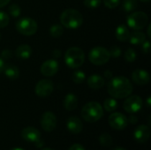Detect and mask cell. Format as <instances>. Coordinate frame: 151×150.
Listing matches in <instances>:
<instances>
[{"instance_id":"6da1fadb","label":"cell","mask_w":151,"mask_h":150,"mask_svg":"<svg viewBox=\"0 0 151 150\" xmlns=\"http://www.w3.org/2000/svg\"><path fill=\"white\" fill-rule=\"evenodd\" d=\"M107 91L113 98L123 99L132 94L133 85L127 77H112L107 83Z\"/></svg>"},{"instance_id":"7a4b0ae2","label":"cell","mask_w":151,"mask_h":150,"mask_svg":"<svg viewBox=\"0 0 151 150\" xmlns=\"http://www.w3.org/2000/svg\"><path fill=\"white\" fill-rule=\"evenodd\" d=\"M61 25L68 29H77L83 23L81 13L75 9H66L60 15Z\"/></svg>"},{"instance_id":"3957f363","label":"cell","mask_w":151,"mask_h":150,"mask_svg":"<svg viewBox=\"0 0 151 150\" xmlns=\"http://www.w3.org/2000/svg\"><path fill=\"white\" fill-rule=\"evenodd\" d=\"M104 116L102 105L97 102H89L86 103L81 110L82 118L88 123L97 122Z\"/></svg>"},{"instance_id":"277c9868","label":"cell","mask_w":151,"mask_h":150,"mask_svg":"<svg viewBox=\"0 0 151 150\" xmlns=\"http://www.w3.org/2000/svg\"><path fill=\"white\" fill-rule=\"evenodd\" d=\"M85 61L84 51L78 47L69 48L65 54V62L70 68L76 69L81 67Z\"/></svg>"},{"instance_id":"5b68a950","label":"cell","mask_w":151,"mask_h":150,"mask_svg":"<svg viewBox=\"0 0 151 150\" xmlns=\"http://www.w3.org/2000/svg\"><path fill=\"white\" fill-rule=\"evenodd\" d=\"M15 27L19 34L26 36H30L35 34L38 29V25L36 21L29 17H24L19 19L16 22Z\"/></svg>"},{"instance_id":"8992f818","label":"cell","mask_w":151,"mask_h":150,"mask_svg":"<svg viewBox=\"0 0 151 150\" xmlns=\"http://www.w3.org/2000/svg\"><path fill=\"white\" fill-rule=\"evenodd\" d=\"M111 58L109 50L101 46L95 47L90 50L88 53L89 61L95 65H105Z\"/></svg>"},{"instance_id":"52a82bcc","label":"cell","mask_w":151,"mask_h":150,"mask_svg":"<svg viewBox=\"0 0 151 150\" xmlns=\"http://www.w3.org/2000/svg\"><path fill=\"white\" fill-rule=\"evenodd\" d=\"M148 22H149V17L143 11L133 12L127 19V26L134 31L143 29L148 24Z\"/></svg>"},{"instance_id":"ba28073f","label":"cell","mask_w":151,"mask_h":150,"mask_svg":"<svg viewBox=\"0 0 151 150\" xmlns=\"http://www.w3.org/2000/svg\"><path fill=\"white\" fill-rule=\"evenodd\" d=\"M142 105L143 101L139 95H131L127 96V98L125 100L123 103V108L127 112L130 114H134L142 110Z\"/></svg>"},{"instance_id":"9c48e42d","label":"cell","mask_w":151,"mask_h":150,"mask_svg":"<svg viewBox=\"0 0 151 150\" xmlns=\"http://www.w3.org/2000/svg\"><path fill=\"white\" fill-rule=\"evenodd\" d=\"M54 89V83L49 79H43L37 82L35 88V95L39 97L49 96Z\"/></svg>"},{"instance_id":"30bf717a","label":"cell","mask_w":151,"mask_h":150,"mask_svg":"<svg viewBox=\"0 0 151 150\" xmlns=\"http://www.w3.org/2000/svg\"><path fill=\"white\" fill-rule=\"evenodd\" d=\"M108 122L111 128L118 131L125 129L128 125L127 118L120 112H114L111 114L108 118Z\"/></svg>"},{"instance_id":"8fae6325","label":"cell","mask_w":151,"mask_h":150,"mask_svg":"<svg viewBox=\"0 0 151 150\" xmlns=\"http://www.w3.org/2000/svg\"><path fill=\"white\" fill-rule=\"evenodd\" d=\"M40 124L42 128L48 133L52 132L57 126V118L55 114L51 111H46L42 114Z\"/></svg>"},{"instance_id":"7c38bea8","label":"cell","mask_w":151,"mask_h":150,"mask_svg":"<svg viewBox=\"0 0 151 150\" xmlns=\"http://www.w3.org/2000/svg\"><path fill=\"white\" fill-rule=\"evenodd\" d=\"M59 68L58 62L55 59H48L44 61L41 65V73L46 77H51L55 75Z\"/></svg>"},{"instance_id":"4fadbf2b","label":"cell","mask_w":151,"mask_h":150,"mask_svg":"<svg viewBox=\"0 0 151 150\" xmlns=\"http://www.w3.org/2000/svg\"><path fill=\"white\" fill-rule=\"evenodd\" d=\"M150 137V129L148 126L141 125L137 126L134 133V138L135 141L139 143H145Z\"/></svg>"},{"instance_id":"5bb4252c","label":"cell","mask_w":151,"mask_h":150,"mask_svg":"<svg viewBox=\"0 0 151 150\" xmlns=\"http://www.w3.org/2000/svg\"><path fill=\"white\" fill-rule=\"evenodd\" d=\"M21 137L26 141L35 143L41 139V133L35 127L28 126L21 131Z\"/></svg>"},{"instance_id":"9a60e30c","label":"cell","mask_w":151,"mask_h":150,"mask_svg":"<svg viewBox=\"0 0 151 150\" xmlns=\"http://www.w3.org/2000/svg\"><path fill=\"white\" fill-rule=\"evenodd\" d=\"M132 80L135 84H137L139 86H144L150 82V73L146 70L137 69L133 72Z\"/></svg>"},{"instance_id":"2e32d148","label":"cell","mask_w":151,"mask_h":150,"mask_svg":"<svg viewBox=\"0 0 151 150\" xmlns=\"http://www.w3.org/2000/svg\"><path fill=\"white\" fill-rule=\"evenodd\" d=\"M66 127L67 130L73 133V134H79L81 133L82 129H83V125L81 120L75 116L70 117L67 121H66Z\"/></svg>"},{"instance_id":"e0dca14e","label":"cell","mask_w":151,"mask_h":150,"mask_svg":"<svg viewBox=\"0 0 151 150\" xmlns=\"http://www.w3.org/2000/svg\"><path fill=\"white\" fill-rule=\"evenodd\" d=\"M104 79L98 74H93L88 77V86L95 90L100 89L104 86Z\"/></svg>"},{"instance_id":"ac0fdd59","label":"cell","mask_w":151,"mask_h":150,"mask_svg":"<svg viewBox=\"0 0 151 150\" xmlns=\"http://www.w3.org/2000/svg\"><path fill=\"white\" fill-rule=\"evenodd\" d=\"M15 55L19 59L22 60L28 59L32 55V49L27 44H21L19 47H17L15 50Z\"/></svg>"},{"instance_id":"d6986e66","label":"cell","mask_w":151,"mask_h":150,"mask_svg":"<svg viewBox=\"0 0 151 150\" xmlns=\"http://www.w3.org/2000/svg\"><path fill=\"white\" fill-rule=\"evenodd\" d=\"M78 106V98L74 94L69 93L65 96L64 99V107L66 111H72L75 110Z\"/></svg>"},{"instance_id":"ffe728a7","label":"cell","mask_w":151,"mask_h":150,"mask_svg":"<svg viewBox=\"0 0 151 150\" xmlns=\"http://www.w3.org/2000/svg\"><path fill=\"white\" fill-rule=\"evenodd\" d=\"M3 72H4V75L9 80H17L19 78V68L16 65H12V64L4 65V67Z\"/></svg>"},{"instance_id":"44dd1931","label":"cell","mask_w":151,"mask_h":150,"mask_svg":"<svg viewBox=\"0 0 151 150\" xmlns=\"http://www.w3.org/2000/svg\"><path fill=\"white\" fill-rule=\"evenodd\" d=\"M115 35H116V38L119 41H120V42H126V41H127L129 39L130 31H129L128 27L126 25L121 24V25H119L116 28Z\"/></svg>"},{"instance_id":"7402d4cb","label":"cell","mask_w":151,"mask_h":150,"mask_svg":"<svg viewBox=\"0 0 151 150\" xmlns=\"http://www.w3.org/2000/svg\"><path fill=\"white\" fill-rule=\"evenodd\" d=\"M129 42L133 45H142L146 41V35L144 33L138 31H134L132 34H130L129 36Z\"/></svg>"},{"instance_id":"603a6c76","label":"cell","mask_w":151,"mask_h":150,"mask_svg":"<svg viewBox=\"0 0 151 150\" xmlns=\"http://www.w3.org/2000/svg\"><path fill=\"white\" fill-rule=\"evenodd\" d=\"M104 108L108 112H113L118 108V102L115 98H107L104 102Z\"/></svg>"},{"instance_id":"cb8c5ba5","label":"cell","mask_w":151,"mask_h":150,"mask_svg":"<svg viewBox=\"0 0 151 150\" xmlns=\"http://www.w3.org/2000/svg\"><path fill=\"white\" fill-rule=\"evenodd\" d=\"M50 34L54 38H58V37L62 36L63 34H64V27H63V26L59 25V24L52 25L50 27Z\"/></svg>"},{"instance_id":"d4e9b609","label":"cell","mask_w":151,"mask_h":150,"mask_svg":"<svg viewBox=\"0 0 151 150\" xmlns=\"http://www.w3.org/2000/svg\"><path fill=\"white\" fill-rule=\"evenodd\" d=\"M138 6L137 0H124L122 4V8L127 12H131L134 11Z\"/></svg>"},{"instance_id":"484cf974","label":"cell","mask_w":151,"mask_h":150,"mask_svg":"<svg viewBox=\"0 0 151 150\" xmlns=\"http://www.w3.org/2000/svg\"><path fill=\"white\" fill-rule=\"evenodd\" d=\"M86 79V74L83 71L81 70H76L73 72L72 74V80L74 83L76 84H81Z\"/></svg>"},{"instance_id":"4316f807","label":"cell","mask_w":151,"mask_h":150,"mask_svg":"<svg viewBox=\"0 0 151 150\" xmlns=\"http://www.w3.org/2000/svg\"><path fill=\"white\" fill-rule=\"evenodd\" d=\"M99 143L103 146V147H105V148H108V147H111L112 145V138L111 136L109 134V133H102L100 136H99Z\"/></svg>"},{"instance_id":"83f0119b","label":"cell","mask_w":151,"mask_h":150,"mask_svg":"<svg viewBox=\"0 0 151 150\" xmlns=\"http://www.w3.org/2000/svg\"><path fill=\"white\" fill-rule=\"evenodd\" d=\"M8 12H9V14H10L12 17H13V18H18V17L20 15V13H21V9H20V7H19V4H11V5L9 6V8H8Z\"/></svg>"},{"instance_id":"f1b7e54d","label":"cell","mask_w":151,"mask_h":150,"mask_svg":"<svg viewBox=\"0 0 151 150\" xmlns=\"http://www.w3.org/2000/svg\"><path fill=\"white\" fill-rule=\"evenodd\" d=\"M137 57V54L135 52V50L134 49H127L124 54V58L126 59V61L131 63V62H134Z\"/></svg>"},{"instance_id":"f546056e","label":"cell","mask_w":151,"mask_h":150,"mask_svg":"<svg viewBox=\"0 0 151 150\" xmlns=\"http://www.w3.org/2000/svg\"><path fill=\"white\" fill-rule=\"evenodd\" d=\"M102 0H84V5L89 9H96L100 6Z\"/></svg>"},{"instance_id":"4dcf8cb0","label":"cell","mask_w":151,"mask_h":150,"mask_svg":"<svg viewBox=\"0 0 151 150\" xmlns=\"http://www.w3.org/2000/svg\"><path fill=\"white\" fill-rule=\"evenodd\" d=\"M9 24V15L3 11H0V28L5 27Z\"/></svg>"},{"instance_id":"1f68e13d","label":"cell","mask_w":151,"mask_h":150,"mask_svg":"<svg viewBox=\"0 0 151 150\" xmlns=\"http://www.w3.org/2000/svg\"><path fill=\"white\" fill-rule=\"evenodd\" d=\"M109 52H110L111 57H113V58H118V57H119L121 56V53H122L121 49H120L119 46H116V45H115V46H112V47L110 49Z\"/></svg>"},{"instance_id":"d6a6232c","label":"cell","mask_w":151,"mask_h":150,"mask_svg":"<svg viewBox=\"0 0 151 150\" xmlns=\"http://www.w3.org/2000/svg\"><path fill=\"white\" fill-rule=\"evenodd\" d=\"M104 4L109 9H114L119 6L120 0H104Z\"/></svg>"},{"instance_id":"836d02e7","label":"cell","mask_w":151,"mask_h":150,"mask_svg":"<svg viewBox=\"0 0 151 150\" xmlns=\"http://www.w3.org/2000/svg\"><path fill=\"white\" fill-rule=\"evenodd\" d=\"M1 57H2L4 60L12 58V52L10 50H4L1 52Z\"/></svg>"},{"instance_id":"e575fe53","label":"cell","mask_w":151,"mask_h":150,"mask_svg":"<svg viewBox=\"0 0 151 150\" xmlns=\"http://www.w3.org/2000/svg\"><path fill=\"white\" fill-rule=\"evenodd\" d=\"M142 49L144 53H149L150 51V42L149 40H146L142 44Z\"/></svg>"},{"instance_id":"d590c367","label":"cell","mask_w":151,"mask_h":150,"mask_svg":"<svg viewBox=\"0 0 151 150\" xmlns=\"http://www.w3.org/2000/svg\"><path fill=\"white\" fill-rule=\"evenodd\" d=\"M68 150H86V149H85V148H84L81 144H78V143H76V144L72 145V146L69 148V149Z\"/></svg>"},{"instance_id":"8d00e7d4","label":"cell","mask_w":151,"mask_h":150,"mask_svg":"<svg viewBox=\"0 0 151 150\" xmlns=\"http://www.w3.org/2000/svg\"><path fill=\"white\" fill-rule=\"evenodd\" d=\"M127 121L130 122V124L134 125V124H136V123L138 122V118H137V117H135L134 115H131V116L129 117V118H127Z\"/></svg>"},{"instance_id":"74e56055","label":"cell","mask_w":151,"mask_h":150,"mask_svg":"<svg viewBox=\"0 0 151 150\" xmlns=\"http://www.w3.org/2000/svg\"><path fill=\"white\" fill-rule=\"evenodd\" d=\"M52 56H53L55 58H58V57H60V56H61V51H60V50H53V52H52Z\"/></svg>"},{"instance_id":"f35d334b","label":"cell","mask_w":151,"mask_h":150,"mask_svg":"<svg viewBox=\"0 0 151 150\" xmlns=\"http://www.w3.org/2000/svg\"><path fill=\"white\" fill-rule=\"evenodd\" d=\"M112 77H113V74H112V72H111V71L107 70V71L104 72V78H105V79L110 80V79H111Z\"/></svg>"},{"instance_id":"ab89813d","label":"cell","mask_w":151,"mask_h":150,"mask_svg":"<svg viewBox=\"0 0 151 150\" xmlns=\"http://www.w3.org/2000/svg\"><path fill=\"white\" fill-rule=\"evenodd\" d=\"M4 60L0 57V73L3 72V70H4Z\"/></svg>"},{"instance_id":"60d3db41","label":"cell","mask_w":151,"mask_h":150,"mask_svg":"<svg viewBox=\"0 0 151 150\" xmlns=\"http://www.w3.org/2000/svg\"><path fill=\"white\" fill-rule=\"evenodd\" d=\"M10 1L11 0H0V8L5 6L6 4H8Z\"/></svg>"},{"instance_id":"b9f144b4","label":"cell","mask_w":151,"mask_h":150,"mask_svg":"<svg viewBox=\"0 0 151 150\" xmlns=\"http://www.w3.org/2000/svg\"><path fill=\"white\" fill-rule=\"evenodd\" d=\"M150 30H151V24H150V25H149V27H148V36H149L150 38L151 37Z\"/></svg>"},{"instance_id":"7bdbcfd3","label":"cell","mask_w":151,"mask_h":150,"mask_svg":"<svg viewBox=\"0 0 151 150\" xmlns=\"http://www.w3.org/2000/svg\"><path fill=\"white\" fill-rule=\"evenodd\" d=\"M147 104H148V107H150V97L147 99Z\"/></svg>"},{"instance_id":"ee69618b","label":"cell","mask_w":151,"mask_h":150,"mask_svg":"<svg viewBox=\"0 0 151 150\" xmlns=\"http://www.w3.org/2000/svg\"><path fill=\"white\" fill-rule=\"evenodd\" d=\"M113 150H127V149H124V148H121V147H118V148L114 149Z\"/></svg>"},{"instance_id":"f6af8a7d","label":"cell","mask_w":151,"mask_h":150,"mask_svg":"<svg viewBox=\"0 0 151 150\" xmlns=\"http://www.w3.org/2000/svg\"><path fill=\"white\" fill-rule=\"evenodd\" d=\"M11 150H25V149H21V148H14V149H12Z\"/></svg>"},{"instance_id":"bcb514c9","label":"cell","mask_w":151,"mask_h":150,"mask_svg":"<svg viewBox=\"0 0 151 150\" xmlns=\"http://www.w3.org/2000/svg\"><path fill=\"white\" fill-rule=\"evenodd\" d=\"M42 150H53V149H48V148H46V149H42Z\"/></svg>"},{"instance_id":"7dc6e473","label":"cell","mask_w":151,"mask_h":150,"mask_svg":"<svg viewBox=\"0 0 151 150\" xmlns=\"http://www.w3.org/2000/svg\"><path fill=\"white\" fill-rule=\"evenodd\" d=\"M140 1H142V2H149V1H150V0H140Z\"/></svg>"},{"instance_id":"c3c4849f","label":"cell","mask_w":151,"mask_h":150,"mask_svg":"<svg viewBox=\"0 0 151 150\" xmlns=\"http://www.w3.org/2000/svg\"><path fill=\"white\" fill-rule=\"evenodd\" d=\"M0 39H1V34H0Z\"/></svg>"}]
</instances>
